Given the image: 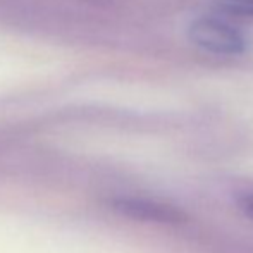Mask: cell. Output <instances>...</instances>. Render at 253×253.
<instances>
[{"label": "cell", "instance_id": "3", "mask_svg": "<svg viewBox=\"0 0 253 253\" xmlns=\"http://www.w3.org/2000/svg\"><path fill=\"white\" fill-rule=\"evenodd\" d=\"M215 3L224 14L253 19V0H217Z\"/></svg>", "mask_w": 253, "mask_h": 253}, {"label": "cell", "instance_id": "2", "mask_svg": "<svg viewBox=\"0 0 253 253\" xmlns=\"http://www.w3.org/2000/svg\"><path fill=\"white\" fill-rule=\"evenodd\" d=\"M110 207L123 217L143 220V222L181 224L186 220L184 212H181L177 207L155 200H147V198H116L110 203Z\"/></svg>", "mask_w": 253, "mask_h": 253}, {"label": "cell", "instance_id": "4", "mask_svg": "<svg viewBox=\"0 0 253 253\" xmlns=\"http://www.w3.org/2000/svg\"><path fill=\"white\" fill-rule=\"evenodd\" d=\"M240 207L248 217H253V191L245 193L243 197L240 198Z\"/></svg>", "mask_w": 253, "mask_h": 253}, {"label": "cell", "instance_id": "1", "mask_svg": "<svg viewBox=\"0 0 253 253\" xmlns=\"http://www.w3.org/2000/svg\"><path fill=\"white\" fill-rule=\"evenodd\" d=\"M190 38L197 47L215 53V55H241L247 50V38L236 26L224 19L212 16H202L191 21Z\"/></svg>", "mask_w": 253, "mask_h": 253}]
</instances>
